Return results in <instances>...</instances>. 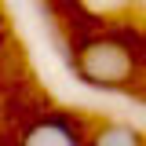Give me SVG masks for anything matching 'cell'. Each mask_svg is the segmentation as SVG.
I'll return each mask as SVG.
<instances>
[{
    "label": "cell",
    "mask_w": 146,
    "mask_h": 146,
    "mask_svg": "<svg viewBox=\"0 0 146 146\" xmlns=\"http://www.w3.org/2000/svg\"><path fill=\"white\" fill-rule=\"evenodd\" d=\"M80 73L95 80V84H121L128 73H131V58L121 44H110V40H99V44H88L80 51Z\"/></svg>",
    "instance_id": "obj_1"
},
{
    "label": "cell",
    "mask_w": 146,
    "mask_h": 146,
    "mask_svg": "<svg viewBox=\"0 0 146 146\" xmlns=\"http://www.w3.org/2000/svg\"><path fill=\"white\" fill-rule=\"evenodd\" d=\"M22 146H80V135L66 121H44V124L29 128V135H26Z\"/></svg>",
    "instance_id": "obj_2"
},
{
    "label": "cell",
    "mask_w": 146,
    "mask_h": 146,
    "mask_svg": "<svg viewBox=\"0 0 146 146\" xmlns=\"http://www.w3.org/2000/svg\"><path fill=\"white\" fill-rule=\"evenodd\" d=\"M91 146H143V139H139V131H131L128 124H110V128H102L95 135Z\"/></svg>",
    "instance_id": "obj_3"
}]
</instances>
